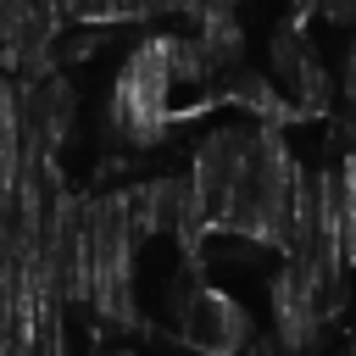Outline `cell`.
I'll list each match as a JSON object with an SVG mask.
<instances>
[{
    "instance_id": "cell-1",
    "label": "cell",
    "mask_w": 356,
    "mask_h": 356,
    "mask_svg": "<svg viewBox=\"0 0 356 356\" xmlns=\"http://www.w3.org/2000/svg\"><path fill=\"white\" fill-rule=\"evenodd\" d=\"M184 339L211 345V350L239 345V339H245V312H239L234 300L211 295V289H195V295L184 300Z\"/></svg>"
}]
</instances>
